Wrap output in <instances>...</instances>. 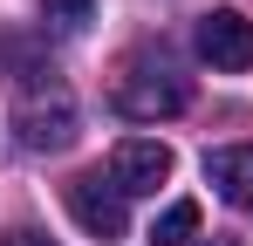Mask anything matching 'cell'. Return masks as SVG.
<instances>
[{
    "instance_id": "9c48e42d",
    "label": "cell",
    "mask_w": 253,
    "mask_h": 246,
    "mask_svg": "<svg viewBox=\"0 0 253 246\" xmlns=\"http://www.w3.org/2000/svg\"><path fill=\"white\" fill-rule=\"evenodd\" d=\"M0 246H55V240H48V233H35V226H21V233H7Z\"/></svg>"
},
{
    "instance_id": "3957f363",
    "label": "cell",
    "mask_w": 253,
    "mask_h": 246,
    "mask_svg": "<svg viewBox=\"0 0 253 246\" xmlns=\"http://www.w3.org/2000/svg\"><path fill=\"white\" fill-rule=\"evenodd\" d=\"M165 178H171V151L158 137H124V144L110 151V185H117L124 199H158Z\"/></svg>"
},
{
    "instance_id": "277c9868",
    "label": "cell",
    "mask_w": 253,
    "mask_h": 246,
    "mask_svg": "<svg viewBox=\"0 0 253 246\" xmlns=\"http://www.w3.org/2000/svg\"><path fill=\"white\" fill-rule=\"evenodd\" d=\"M199 55H206L212 69H226V76H247L253 69V21L240 7H212L206 21H199Z\"/></svg>"
},
{
    "instance_id": "8992f818",
    "label": "cell",
    "mask_w": 253,
    "mask_h": 246,
    "mask_svg": "<svg viewBox=\"0 0 253 246\" xmlns=\"http://www.w3.org/2000/svg\"><path fill=\"white\" fill-rule=\"evenodd\" d=\"M206 185L226 205L253 212V144H219V151H206Z\"/></svg>"
},
{
    "instance_id": "ba28073f",
    "label": "cell",
    "mask_w": 253,
    "mask_h": 246,
    "mask_svg": "<svg viewBox=\"0 0 253 246\" xmlns=\"http://www.w3.org/2000/svg\"><path fill=\"white\" fill-rule=\"evenodd\" d=\"M42 21H48V35H83L96 21V0H42Z\"/></svg>"
},
{
    "instance_id": "5b68a950",
    "label": "cell",
    "mask_w": 253,
    "mask_h": 246,
    "mask_svg": "<svg viewBox=\"0 0 253 246\" xmlns=\"http://www.w3.org/2000/svg\"><path fill=\"white\" fill-rule=\"evenodd\" d=\"M69 212H76V226H83L89 240H103V246H117L130 233V205L117 185H103V178H76L69 185Z\"/></svg>"
},
{
    "instance_id": "52a82bcc",
    "label": "cell",
    "mask_w": 253,
    "mask_h": 246,
    "mask_svg": "<svg viewBox=\"0 0 253 246\" xmlns=\"http://www.w3.org/2000/svg\"><path fill=\"white\" fill-rule=\"evenodd\" d=\"M192 233H199V199H178L158 212V226H151V240L158 246H192Z\"/></svg>"
},
{
    "instance_id": "7a4b0ae2",
    "label": "cell",
    "mask_w": 253,
    "mask_h": 246,
    "mask_svg": "<svg viewBox=\"0 0 253 246\" xmlns=\"http://www.w3.org/2000/svg\"><path fill=\"white\" fill-rule=\"evenodd\" d=\"M185 103H192V82L178 76V69H165V62H158V69H151V62H137V69L117 82V110H124V117H137V123L178 117Z\"/></svg>"
},
{
    "instance_id": "6da1fadb",
    "label": "cell",
    "mask_w": 253,
    "mask_h": 246,
    "mask_svg": "<svg viewBox=\"0 0 253 246\" xmlns=\"http://www.w3.org/2000/svg\"><path fill=\"white\" fill-rule=\"evenodd\" d=\"M14 130H21L28 151H62V144L76 137V96L55 76L42 82V69H35V76L21 82V117H14Z\"/></svg>"
}]
</instances>
